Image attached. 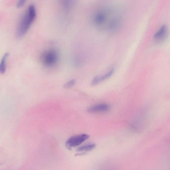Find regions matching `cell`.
<instances>
[{"label":"cell","instance_id":"obj_6","mask_svg":"<svg viewBox=\"0 0 170 170\" xmlns=\"http://www.w3.org/2000/svg\"><path fill=\"white\" fill-rule=\"evenodd\" d=\"M110 108V106L107 104H100L91 106L88 111L91 113L102 112L108 111Z\"/></svg>","mask_w":170,"mask_h":170},{"label":"cell","instance_id":"obj_1","mask_svg":"<svg viewBox=\"0 0 170 170\" xmlns=\"http://www.w3.org/2000/svg\"><path fill=\"white\" fill-rule=\"evenodd\" d=\"M110 8L100 9L96 13L93 20L95 24L109 32L119 29L122 22L120 16Z\"/></svg>","mask_w":170,"mask_h":170},{"label":"cell","instance_id":"obj_2","mask_svg":"<svg viewBox=\"0 0 170 170\" xmlns=\"http://www.w3.org/2000/svg\"><path fill=\"white\" fill-rule=\"evenodd\" d=\"M36 17V10L34 4L29 5L22 16L19 23L17 35L19 38L24 35L34 22Z\"/></svg>","mask_w":170,"mask_h":170},{"label":"cell","instance_id":"obj_4","mask_svg":"<svg viewBox=\"0 0 170 170\" xmlns=\"http://www.w3.org/2000/svg\"><path fill=\"white\" fill-rule=\"evenodd\" d=\"M89 137L87 134H82L72 136L67 141L65 145L68 149H71L79 146Z\"/></svg>","mask_w":170,"mask_h":170},{"label":"cell","instance_id":"obj_7","mask_svg":"<svg viewBox=\"0 0 170 170\" xmlns=\"http://www.w3.org/2000/svg\"><path fill=\"white\" fill-rule=\"evenodd\" d=\"M114 69H112L109 72L105 74L104 75L95 77L92 80L91 83L92 85V86H95V85L105 80L106 79L110 78L112 75V74L114 72Z\"/></svg>","mask_w":170,"mask_h":170},{"label":"cell","instance_id":"obj_9","mask_svg":"<svg viewBox=\"0 0 170 170\" xmlns=\"http://www.w3.org/2000/svg\"><path fill=\"white\" fill-rule=\"evenodd\" d=\"M9 55V53H5L0 62V73L1 74H4L6 72V61Z\"/></svg>","mask_w":170,"mask_h":170},{"label":"cell","instance_id":"obj_5","mask_svg":"<svg viewBox=\"0 0 170 170\" xmlns=\"http://www.w3.org/2000/svg\"><path fill=\"white\" fill-rule=\"evenodd\" d=\"M168 29L166 25H163L154 35V40L157 42H161L165 40L168 35Z\"/></svg>","mask_w":170,"mask_h":170},{"label":"cell","instance_id":"obj_10","mask_svg":"<svg viewBox=\"0 0 170 170\" xmlns=\"http://www.w3.org/2000/svg\"><path fill=\"white\" fill-rule=\"evenodd\" d=\"M76 83L75 79H72L67 82L64 86V87L68 89L70 88L73 87Z\"/></svg>","mask_w":170,"mask_h":170},{"label":"cell","instance_id":"obj_3","mask_svg":"<svg viewBox=\"0 0 170 170\" xmlns=\"http://www.w3.org/2000/svg\"><path fill=\"white\" fill-rule=\"evenodd\" d=\"M58 55L56 51L50 50L45 52L42 56V60L44 64L51 67L55 64L58 61Z\"/></svg>","mask_w":170,"mask_h":170},{"label":"cell","instance_id":"obj_11","mask_svg":"<svg viewBox=\"0 0 170 170\" xmlns=\"http://www.w3.org/2000/svg\"><path fill=\"white\" fill-rule=\"evenodd\" d=\"M26 2L25 0H20L18 1L17 4V6L18 8H22L24 6Z\"/></svg>","mask_w":170,"mask_h":170},{"label":"cell","instance_id":"obj_8","mask_svg":"<svg viewBox=\"0 0 170 170\" xmlns=\"http://www.w3.org/2000/svg\"><path fill=\"white\" fill-rule=\"evenodd\" d=\"M95 144L93 143H89L78 147L77 151L79 152H87L91 151L95 148Z\"/></svg>","mask_w":170,"mask_h":170}]
</instances>
